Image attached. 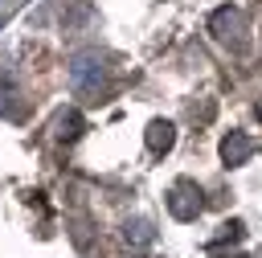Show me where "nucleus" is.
I'll return each mask as SVG.
<instances>
[{"mask_svg": "<svg viewBox=\"0 0 262 258\" xmlns=\"http://www.w3.org/2000/svg\"><path fill=\"white\" fill-rule=\"evenodd\" d=\"M106 74H111V66H106V57L98 49H82L70 61V82H74L78 94H102L106 90Z\"/></svg>", "mask_w": 262, "mask_h": 258, "instance_id": "f257e3e1", "label": "nucleus"}, {"mask_svg": "<svg viewBox=\"0 0 262 258\" xmlns=\"http://www.w3.org/2000/svg\"><path fill=\"white\" fill-rule=\"evenodd\" d=\"M209 33H213L225 49H233V53H242V49L250 45V20H246V12L233 8V4H221V8L209 16Z\"/></svg>", "mask_w": 262, "mask_h": 258, "instance_id": "f03ea898", "label": "nucleus"}, {"mask_svg": "<svg viewBox=\"0 0 262 258\" xmlns=\"http://www.w3.org/2000/svg\"><path fill=\"white\" fill-rule=\"evenodd\" d=\"M201 209H205V201H201L196 180H176V184L168 188V213H172L176 221H196Z\"/></svg>", "mask_w": 262, "mask_h": 258, "instance_id": "7ed1b4c3", "label": "nucleus"}, {"mask_svg": "<svg viewBox=\"0 0 262 258\" xmlns=\"http://www.w3.org/2000/svg\"><path fill=\"white\" fill-rule=\"evenodd\" d=\"M254 147H258V143H254L246 131H229V135L221 139V164H225V168H237V164H246V160L254 156Z\"/></svg>", "mask_w": 262, "mask_h": 258, "instance_id": "20e7f679", "label": "nucleus"}, {"mask_svg": "<svg viewBox=\"0 0 262 258\" xmlns=\"http://www.w3.org/2000/svg\"><path fill=\"white\" fill-rule=\"evenodd\" d=\"M49 131H53V139H61V143H74V139L86 131V119H82V111H78V106H66V111H57V115H53Z\"/></svg>", "mask_w": 262, "mask_h": 258, "instance_id": "39448f33", "label": "nucleus"}, {"mask_svg": "<svg viewBox=\"0 0 262 258\" xmlns=\"http://www.w3.org/2000/svg\"><path fill=\"white\" fill-rule=\"evenodd\" d=\"M147 152H156V156H164V152H172V143H176V127L168 123V119H151L147 123Z\"/></svg>", "mask_w": 262, "mask_h": 258, "instance_id": "423d86ee", "label": "nucleus"}, {"mask_svg": "<svg viewBox=\"0 0 262 258\" xmlns=\"http://www.w3.org/2000/svg\"><path fill=\"white\" fill-rule=\"evenodd\" d=\"M151 238H156V229H151V221H143V217H131V221L123 225V242L135 246V250L151 246Z\"/></svg>", "mask_w": 262, "mask_h": 258, "instance_id": "0eeeda50", "label": "nucleus"}, {"mask_svg": "<svg viewBox=\"0 0 262 258\" xmlns=\"http://www.w3.org/2000/svg\"><path fill=\"white\" fill-rule=\"evenodd\" d=\"M0 115L4 119H25V102H20V90L4 78L0 82Z\"/></svg>", "mask_w": 262, "mask_h": 258, "instance_id": "6e6552de", "label": "nucleus"}, {"mask_svg": "<svg viewBox=\"0 0 262 258\" xmlns=\"http://www.w3.org/2000/svg\"><path fill=\"white\" fill-rule=\"evenodd\" d=\"M242 233H246V225H242V221H225V225L213 233V250H217V246H225V242H237Z\"/></svg>", "mask_w": 262, "mask_h": 258, "instance_id": "1a4fd4ad", "label": "nucleus"}, {"mask_svg": "<svg viewBox=\"0 0 262 258\" xmlns=\"http://www.w3.org/2000/svg\"><path fill=\"white\" fill-rule=\"evenodd\" d=\"M213 258H246L242 250H233V254H213Z\"/></svg>", "mask_w": 262, "mask_h": 258, "instance_id": "9d476101", "label": "nucleus"}, {"mask_svg": "<svg viewBox=\"0 0 262 258\" xmlns=\"http://www.w3.org/2000/svg\"><path fill=\"white\" fill-rule=\"evenodd\" d=\"M258 119H262V98H258Z\"/></svg>", "mask_w": 262, "mask_h": 258, "instance_id": "9b49d317", "label": "nucleus"}]
</instances>
